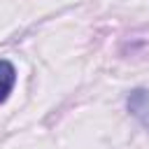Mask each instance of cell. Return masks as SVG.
I'll use <instances>...</instances> for the list:
<instances>
[{"instance_id":"obj_1","label":"cell","mask_w":149,"mask_h":149,"mask_svg":"<svg viewBox=\"0 0 149 149\" xmlns=\"http://www.w3.org/2000/svg\"><path fill=\"white\" fill-rule=\"evenodd\" d=\"M126 105H128V112H130L135 119H140L144 126H149V91H147V88H135V91H130Z\"/></svg>"},{"instance_id":"obj_2","label":"cell","mask_w":149,"mask_h":149,"mask_svg":"<svg viewBox=\"0 0 149 149\" xmlns=\"http://www.w3.org/2000/svg\"><path fill=\"white\" fill-rule=\"evenodd\" d=\"M14 84H16V68L9 61L0 58V102H5L9 98Z\"/></svg>"}]
</instances>
